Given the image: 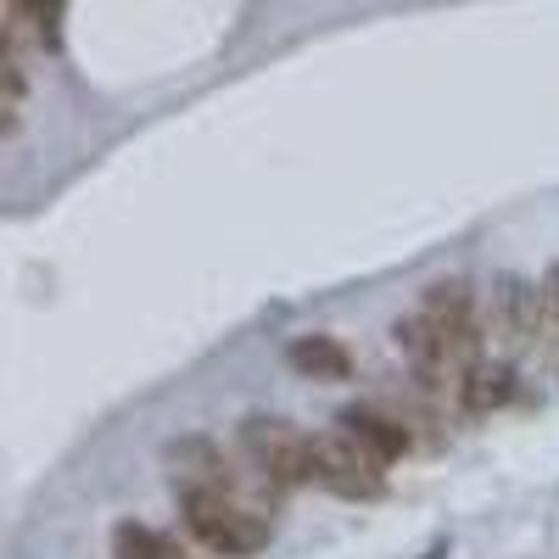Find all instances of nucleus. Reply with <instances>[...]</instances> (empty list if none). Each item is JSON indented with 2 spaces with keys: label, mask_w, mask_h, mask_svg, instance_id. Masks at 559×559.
<instances>
[{
  "label": "nucleus",
  "mask_w": 559,
  "mask_h": 559,
  "mask_svg": "<svg viewBox=\"0 0 559 559\" xmlns=\"http://www.w3.org/2000/svg\"><path fill=\"white\" fill-rule=\"evenodd\" d=\"M492 324L509 347H532L543 336V292L521 274H498L492 280Z\"/></svg>",
  "instance_id": "423d86ee"
},
{
  "label": "nucleus",
  "mask_w": 559,
  "mask_h": 559,
  "mask_svg": "<svg viewBox=\"0 0 559 559\" xmlns=\"http://www.w3.org/2000/svg\"><path fill=\"white\" fill-rule=\"evenodd\" d=\"M543 324L559 336V263H554L548 280H543Z\"/></svg>",
  "instance_id": "4468645a"
},
{
  "label": "nucleus",
  "mask_w": 559,
  "mask_h": 559,
  "mask_svg": "<svg viewBox=\"0 0 559 559\" xmlns=\"http://www.w3.org/2000/svg\"><path fill=\"white\" fill-rule=\"evenodd\" d=\"M313 481L347 503H369L386 492V464L369 448H358L347 431H324L313 437Z\"/></svg>",
  "instance_id": "7ed1b4c3"
},
{
  "label": "nucleus",
  "mask_w": 559,
  "mask_h": 559,
  "mask_svg": "<svg viewBox=\"0 0 559 559\" xmlns=\"http://www.w3.org/2000/svg\"><path fill=\"white\" fill-rule=\"evenodd\" d=\"M28 90V73H23V62H17V45H12V28L0 23V96H23Z\"/></svg>",
  "instance_id": "ddd939ff"
},
{
  "label": "nucleus",
  "mask_w": 559,
  "mask_h": 559,
  "mask_svg": "<svg viewBox=\"0 0 559 559\" xmlns=\"http://www.w3.org/2000/svg\"><path fill=\"white\" fill-rule=\"evenodd\" d=\"M419 313H426L437 331L459 347L464 364L481 358V319H476V286L471 280H437V286H426Z\"/></svg>",
  "instance_id": "20e7f679"
},
{
  "label": "nucleus",
  "mask_w": 559,
  "mask_h": 559,
  "mask_svg": "<svg viewBox=\"0 0 559 559\" xmlns=\"http://www.w3.org/2000/svg\"><path fill=\"white\" fill-rule=\"evenodd\" d=\"M336 426H342L358 448L376 453L381 464H397V459L408 453V426H403L392 408H381V403H347Z\"/></svg>",
  "instance_id": "0eeeda50"
},
{
  "label": "nucleus",
  "mask_w": 559,
  "mask_h": 559,
  "mask_svg": "<svg viewBox=\"0 0 559 559\" xmlns=\"http://www.w3.org/2000/svg\"><path fill=\"white\" fill-rule=\"evenodd\" d=\"M286 358H292V369H297L302 381H347V376H353V353H347V342L324 336V331L297 336V342L286 347Z\"/></svg>",
  "instance_id": "1a4fd4ad"
},
{
  "label": "nucleus",
  "mask_w": 559,
  "mask_h": 559,
  "mask_svg": "<svg viewBox=\"0 0 559 559\" xmlns=\"http://www.w3.org/2000/svg\"><path fill=\"white\" fill-rule=\"evenodd\" d=\"M168 464L179 471V481H213V487H229V464L224 453L207 442V437H179L168 448Z\"/></svg>",
  "instance_id": "9d476101"
},
{
  "label": "nucleus",
  "mask_w": 559,
  "mask_h": 559,
  "mask_svg": "<svg viewBox=\"0 0 559 559\" xmlns=\"http://www.w3.org/2000/svg\"><path fill=\"white\" fill-rule=\"evenodd\" d=\"M0 134H17V112H12V96H0Z\"/></svg>",
  "instance_id": "2eb2a0df"
},
{
  "label": "nucleus",
  "mask_w": 559,
  "mask_h": 559,
  "mask_svg": "<svg viewBox=\"0 0 559 559\" xmlns=\"http://www.w3.org/2000/svg\"><path fill=\"white\" fill-rule=\"evenodd\" d=\"M397 353H403V364L414 369L419 386H453L459 369H464L459 347H453L419 308H414L408 319H397Z\"/></svg>",
  "instance_id": "39448f33"
},
{
  "label": "nucleus",
  "mask_w": 559,
  "mask_h": 559,
  "mask_svg": "<svg viewBox=\"0 0 559 559\" xmlns=\"http://www.w3.org/2000/svg\"><path fill=\"white\" fill-rule=\"evenodd\" d=\"M12 7L39 34L45 51H57V45H62V12H68V0H12Z\"/></svg>",
  "instance_id": "f8f14e48"
},
{
  "label": "nucleus",
  "mask_w": 559,
  "mask_h": 559,
  "mask_svg": "<svg viewBox=\"0 0 559 559\" xmlns=\"http://www.w3.org/2000/svg\"><path fill=\"white\" fill-rule=\"evenodd\" d=\"M241 448L252 459V471L274 487V492H297L313 481V437L297 431L280 414H247L241 419Z\"/></svg>",
  "instance_id": "f03ea898"
},
{
  "label": "nucleus",
  "mask_w": 559,
  "mask_h": 559,
  "mask_svg": "<svg viewBox=\"0 0 559 559\" xmlns=\"http://www.w3.org/2000/svg\"><path fill=\"white\" fill-rule=\"evenodd\" d=\"M112 554L118 559H185V548L174 537H163L157 526H140V521H123L112 532Z\"/></svg>",
  "instance_id": "9b49d317"
},
{
  "label": "nucleus",
  "mask_w": 559,
  "mask_h": 559,
  "mask_svg": "<svg viewBox=\"0 0 559 559\" xmlns=\"http://www.w3.org/2000/svg\"><path fill=\"white\" fill-rule=\"evenodd\" d=\"M179 521L218 559H252L274 537V526L236 498V487H213V481H179Z\"/></svg>",
  "instance_id": "f257e3e1"
},
{
  "label": "nucleus",
  "mask_w": 559,
  "mask_h": 559,
  "mask_svg": "<svg viewBox=\"0 0 559 559\" xmlns=\"http://www.w3.org/2000/svg\"><path fill=\"white\" fill-rule=\"evenodd\" d=\"M515 392H521V381H515V369H509V364L476 358V364L459 369V408L464 414H498L503 403H515Z\"/></svg>",
  "instance_id": "6e6552de"
}]
</instances>
